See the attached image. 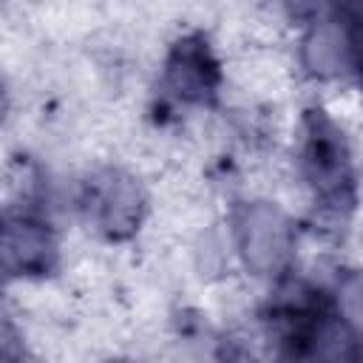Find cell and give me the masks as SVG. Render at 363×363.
I'll return each mask as SVG.
<instances>
[{
	"mask_svg": "<svg viewBox=\"0 0 363 363\" xmlns=\"http://www.w3.org/2000/svg\"><path fill=\"white\" fill-rule=\"evenodd\" d=\"M301 170L315 196L326 204H349L352 196V162L349 147L337 125L312 111L303 122V142H301Z\"/></svg>",
	"mask_w": 363,
	"mask_h": 363,
	"instance_id": "cell-1",
	"label": "cell"
},
{
	"mask_svg": "<svg viewBox=\"0 0 363 363\" xmlns=\"http://www.w3.org/2000/svg\"><path fill=\"white\" fill-rule=\"evenodd\" d=\"M337 312L349 335L363 340V269H352L337 284Z\"/></svg>",
	"mask_w": 363,
	"mask_h": 363,
	"instance_id": "cell-7",
	"label": "cell"
},
{
	"mask_svg": "<svg viewBox=\"0 0 363 363\" xmlns=\"http://www.w3.org/2000/svg\"><path fill=\"white\" fill-rule=\"evenodd\" d=\"M164 88L176 99L193 105H204L213 99L218 88V65L207 45H201V40L176 43L164 62Z\"/></svg>",
	"mask_w": 363,
	"mask_h": 363,
	"instance_id": "cell-4",
	"label": "cell"
},
{
	"mask_svg": "<svg viewBox=\"0 0 363 363\" xmlns=\"http://www.w3.org/2000/svg\"><path fill=\"white\" fill-rule=\"evenodd\" d=\"M352 60H354V65L363 77V20H357V28L352 34Z\"/></svg>",
	"mask_w": 363,
	"mask_h": 363,
	"instance_id": "cell-8",
	"label": "cell"
},
{
	"mask_svg": "<svg viewBox=\"0 0 363 363\" xmlns=\"http://www.w3.org/2000/svg\"><path fill=\"white\" fill-rule=\"evenodd\" d=\"M301 62L303 68L318 79L340 77L354 60H352V34L335 20L315 23L306 37L301 40Z\"/></svg>",
	"mask_w": 363,
	"mask_h": 363,
	"instance_id": "cell-6",
	"label": "cell"
},
{
	"mask_svg": "<svg viewBox=\"0 0 363 363\" xmlns=\"http://www.w3.org/2000/svg\"><path fill=\"white\" fill-rule=\"evenodd\" d=\"M54 258L57 244L40 221L20 216L3 227V269L9 275H45Z\"/></svg>",
	"mask_w": 363,
	"mask_h": 363,
	"instance_id": "cell-5",
	"label": "cell"
},
{
	"mask_svg": "<svg viewBox=\"0 0 363 363\" xmlns=\"http://www.w3.org/2000/svg\"><path fill=\"white\" fill-rule=\"evenodd\" d=\"M233 238L244 267L255 275L281 272L295 250V227L272 201L241 204L233 218Z\"/></svg>",
	"mask_w": 363,
	"mask_h": 363,
	"instance_id": "cell-2",
	"label": "cell"
},
{
	"mask_svg": "<svg viewBox=\"0 0 363 363\" xmlns=\"http://www.w3.org/2000/svg\"><path fill=\"white\" fill-rule=\"evenodd\" d=\"M88 218L111 238H128L145 216V193L139 182L122 170H99L85 184Z\"/></svg>",
	"mask_w": 363,
	"mask_h": 363,
	"instance_id": "cell-3",
	"label": "cell"
}]
</instances>
